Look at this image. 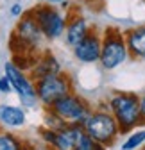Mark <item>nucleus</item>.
<instances>
[{
    "label": "nucleus",
    "instance_id": "obj_10",
    "mask_svg": "<svg viewBox=\"0 0 145 150\" xmlns=\"http://www.w3.org/2000/svg\"><path fill=\"white\" fill-rule=\"evenodd\" d=\"M59 73V63L52 57V55L45 54V57L40 59V61H36V64L32 66V79L36 81H41L45 77H50V75H58Z\"/></svg>",
    "mask_w": 145,
    "mask_h": 150
},
{
    "label": "nucleus",
    "instance_id": "obj_4",
    "mask_svg": "<svg viewBox=\"0 0 145 150\" xmlns=\"http://www.w3.org/2000/svg\"><path fill=\"white\" fill-rule=\"evenodd\" d=\"M36 93H38V98L45 105L52 107L59 98L70 95V82L66 77H61L59 73L50 75V77H45L36 82Z\"/></svg>",
    "mask_w": 145,
    "mask_h": 150
},
{
    "label": "nucleus",
    "instance_id": "obj_19",
    "mask_svg": "<svg viewBox=\"0 0 145 150\" xmlns=\"http://www.w3.org/2000/svg\"><path fill=\"white\" fill-rule=\"evenodd\" d=\"M140 111H141V116L145 118V97L140 100Z\"/></svg>",
    "mask_w": 145,
    "mask_h": 150
},
{
    "label": "nucleus",
    "instance_id": "obj_9",
    "mask_svg": "<svg viewBox=\"0 0 145 150\" xmlns=\"http://www.w3.org/2000/svg\"><path fill=\"white\" fill-rule=\"evenodd\" d=\"M18 36H22L23 40L29 43V45H36L40 41V36L43 34L41 32V29H40V25L36 23V20L31 16V13H27V16L23 18V20L18 23V27H16V30H14Z\"/></svg>",
    "mask_w": 145,
    "mask_h": 150
},
{
    "label": "nucleus",
    "instance_id": "obj_12",
    "mask_svg": "<svg viewBox=\"0 0 145 150\" xmlns=\"http://www.w3.org/2000/svg\"><path fill=\"white\" fill-rule=\"evenodd\" d=\"M0 122L7 127H22L25 123V112L14 105H0Z\"/></svg>",
    "mask_w": 145,
    "mask_h": 150
},
{
    "label": "nucleus",
    "instance_id": "obj_16",
    "mask_svg": "<svg viewBox=\"0 0 145 150\" xmlns=\"http://www.w3.org/2000/svg\"><path fill=\"white\" fill-rule=\"evenodd\" d=\"M143 141H145V130H140V132L129 136V139L122 145V150H134V148L140 146Z\"/></svg>",
    "mask_w": 145,
    "mask_h": 150
},
{
    "label": "nucleus",
    "instance_id": "obj_11",
    "mask_svg": "<svg viewBox=\"0 0 145 150\" xmlns=\"http://www.w3.org/2000/svg\"><path fill=\"white\" fill-rule=\"evenodd\" d=\"M125 43H127V50L134 57H145V25L129 30Z\"/></svg>",
    "mask_w": 145,
    "mask_h": 150
},
{
    "label": "nucleus",
    "instance_id": "obj_1",
    "mask_svg": "<svg viewBox=\"0 0 145 150\" xmlns=\"http://www.w3.org/2000/svg\"><path fill=\"white\" fill-rule=\"evenodd\" d=\"M82 129L100 145L113 143L117 132H118V122L115 116L107 112H93L88 115L82 122Z\"/></svg>",
    "mask_w": 145,
    "mask_h": 150
},
{
    "label": "nucleus",
    "instance_id": "obj_6",
    "mask_svg": "<svg viewBox=\"0 0 145 150\" xmlns=\"http://www.w3.org/2000/svg\"><path fill=\"white\" fill-rule=\"evenodd\" d=\"M52 111L63 120H72V122H84V118L88 116L86 104L79 97H74V95H66L59 98L52 105Z\"/></svg>",
    "mask_w": 145,
    "mask_h": 150
},
{
    "label": "nucleus",
    "instance_id": "obj_7",
    "mask_svg": "<svg viewBox=\"0 0 145 150\" xmlns=\"http://www.w3.org/2000/svg\"><path fill=\"white\" fill-rule=\"evenodd\" d=\"M6 75L7 79L11 81L13 88L16 89V93L20 95V98L25 102V104H34L36 98H38V93H36V88L31 84V81L23 75V71L14 66L13 63H7L6 64Z\"/></svg>",
    "mask_w": 145,
    "mask_h": 150
},
{
    "label": "nucleus",
    "instance_id": "obj_8",
    "mask_svg": "<svg viewBox=\"0 0 145 150\" xmlns=\"http://www.w3.org/2000/svg\"><path fill=\"white\" fill-rule=\"evenodd\" d=\"M74 54L75 57L82 63H93L97 59H100L102 54V41L95 32H88L82 40L74 47Z\"/></svg>",
    "mask_w": 145,
    "mask_h": 150
},
{
    "label": "nucleus",
    "instance_id": "obj_18",
    "mask_svg": "<svg viewBox=\"0 0 145 150\" xmlns=\"http://www.w3.org/2000/svg\"><path fill=\"white\" fill-rule=\"evenodd\" d=\"M20 13H22V7H20V4H14V6H13V9H11V14H13V16H18Z\"/></svg>",
    "mask_w": 145,
    "mask_h": 150
},
{
    "label": "nucleus",
    "instance_id": "obj_17",
    "mask_svg": "<svg viewBox=\"0 0 145 150\" xmlns=\"http://www.w3.org/2000/svg\"><path fill=\"white\" fill-rule=\"evenodd\" d=\"M11 81L7 79V75H6V77L4 79H0V91H2V93H9V89H11Z\"/></svg>",
    "mask_w": 145,
    "mask_h": 150
},
{
    "label": "nucleus",
    "instance_id": "obj_15",
    "mask_svg": "<svg viewBox=\"0 0 145 150\" xmlns=\"http://www.w3.org/2000/svg\"><path fill=\"white\" fill-rule=\"evenodd\" d=\"M0 150H22V145L11 134H0Z\"/></svg>",
    "mask_w": 145,
    "mask_h": 150
},
{
    "label": "nucleus",
    "instance_id": "obj_20",
    "mask_svg": "<svg viewBox=\"0 0 145 150\" xmlns=\"http://www.w3.org/2000/svg\"><path fill=\"white\" fill-rule=\"evenodd\" d=\"M45 2H63V0H45Z\"/></svg>",
    "mask_w": 145,
    "mask_h": 150
},
{
    "label": "nucleus",
    "instance_id": "obj_14",
    "mask_svg": "<svg viewBox=\"0 0 145 150\" xmlns=\"http://www.w3.org/2000/svg\"><path fill=\"white\" fill-rule=\"evenodd\" d=\"M74 150H100V148H99V143L90 136L86 130H82L77 143H75V146H74Z\"/></svg>",
    "mask_w": 145,
    "mask_h": 150
},
{
    "label": "nucleus",
    "instance_id": "obj_3",
    "mask_svg": "<svg viewBox=\"0 0 145 150\" xmlns=\"http://www.w3.org/2000/svg\"><path fill=\"white\" fill-rule=\"evenodd\" d=\"M111 109H113V115L120 125L122 130H129L133 125L138 123L140 116H141V111H140V100L134 95H117L111 100Z\"/></svg>",
    "mask_w": 145,
    "mask_h": 150
},
{
    "label": "nucleus",
    "instance_id": "obj_2",
    "mask_svg": "<svg viewBox=\"0 0 145 150\" xmlns=\"http://www.w3.org/2000/svg\"><path fill=\"white\" fill-rule=\"evenodd\" d=\"M127 57V43L124 41V36L118 29L109 27L104 32L102 40V54H100V63L106 70H113Z\"/></svg>",
    "mask_w": 145,
    "mask_h": 150
},
{
    "label": "nucleus",
    "instance_id": "obj_13",
    "mask_svg": "<svg viewBox=\"0 0 145 150\" xmlns=\"http://www.w3.org/2000/svg\"><path fill=\"white\" fill-rule=\"evenodd\" d=\"M86 34H88V27H86L84 18H75L66 25V41L72 47H75Z\"/></svg>",
    "mask_w": 145,
    "mask_h": 150
},
{
    "label": "nucleus",
    "instance_id": "obj_5",
    "mask_svg": "<svg viewBox=\"0 0 145 150\" xmlns=\"http://www.w3.org/2000/svg\"><path fill=\"white\" fill-rule=\"evenodd\" d=\"M31 16L36 20V23L40 25L43 36H47L48 40H54V38H58L63 34L65 30V20L63 16L48 6H38L36 9L31 11Z\"/></svg>",
    "mask_w": 145,
    "mask_h": 150
}]
</instances>
